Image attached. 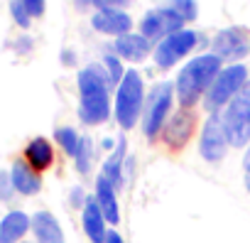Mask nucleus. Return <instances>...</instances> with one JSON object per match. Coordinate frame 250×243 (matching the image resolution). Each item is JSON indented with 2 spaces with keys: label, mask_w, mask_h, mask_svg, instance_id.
Listing matches in <instances>:
<instances>
[{
  "label": "nucleus",
  "mask_w": 250,
  "mask_h": 243,
  "mask_svg": "<svg viewBox=\"0 0 250 243\" xmlns=\"http://www.w3.org/2000/svg\"><path fill=\"white\" fill-rule=\"evenodd\" d=\"M79 8H93L96 10H125L130 0H76Z\"/></svg>",
  "instance_id": "nucleus-25"
},
{
  "label": "nucleus",
  "mask_w": 250,
  "mask_h": 243,
  "mask_svg": "<svg viewBox=\"0 0 250 243\" xmlns=\"http://www.w3.org/2000/svg\"><path fill=\"white\" fill-rule=\"evenodd\" d=\"M32 236L35 243H66L64 228L52 211H35L32 214Z\"/></svg>",
  "instance_id": "nucleus-18"
},
{
  "label": "nucleus",
  "mask_w": 250,
  "mask_h": 243,
  "mask_svg": "<svg viewBox=\"0 0 250 243\" xmlns=\"http://www.w3.org/2000/svg\"><path fill=\"white\" fill-rule=\"evenodd\" d=\"M110 49H113L120 59L133 62V64H140V62H145L147 57H152V42H150L147 37H143L140 32H128V35L113 40Z\"/></svg>",
  "instance_id": "nucleus-13"
},
{
  "label": "nucleus",
  "mask_w": 250,
  "mask_h": 243,
  "mask_svg": "<svg viewBox=\"0 0 250 243\" xmlns=\"http://www.w3.org/2000/svg\"><path fill=\"white\" fill-rule=\"evenodd\" d=\"M245 155H250V145H248V148H245Z\"/></svg>",
  "instance_id": "nucleus-36"
},
{
  "label": "nucleus",
  "mask_w": 250,
  "mask_h": 243,
  "mask_svg": "<svg viewBox=\"0 0 250 243\" xmlns=\"http://www.w3.org/2000/svg\"><path fill=\"white\" fill-rule=\"evenodd\" d=\"M230 150V143H228V135H226V126H223V118L221 113H211L204 126H201V133H199V155L204 162L208 165H218L226 160Z\"/></svg>",
  "instance_id": "nucleus-7"
},
{
  "label": "nucleus",
  "mask_w": 250,
  "mask_h": 243,
  "mask_svg": "<svg viewBox=\"0 0 250 243\" xmlns=\"http://www.w3.org/2000/svg\"><path fill=\"white\" fill-rule=\"evenodd\" d=\"M32 231V216L22 209H13L0 219V243H22V238Z\"/></svg>",
  "instance_id": "nucleus-16"
},
{
  "label": "nucleus",
  "mask_w": 250,
  "mask_h": 243,
  "mask_svg": "<svg viewBox=\"0 0 250 243\" xmlns=\"http://www.w3.org/2000/svg\"><path fill=\"white\" fill-rule=\"evenodd\" d=\"M93 165H96V143L91 135H81V145L74 155V167L79 175H91L93 172Z\"/></svg>",
  "instance_id": "nucleus-21"
},
{
  "label": "nucleus",
  "mask_w": 250,
  "mask_h": 243,
  "mask_svg": "<svg viewBox=\"0 0 250 243\" xmlns=\"http://www.w3.org/2000/svg\"><path fill=\"white\" fill-rule=\"evenodd\" d=\"M199 37H201V35H199L196 30H189V27H184V30H179V32L165 37V40L155 47V52H152L155 66H157V69H172L177 62H182L184 57H189V54L196 49Z\"/></svg>",
  "instance_id": "nucleus-8"
},
{
  "label": "nucleus",
  "mask_w": 250,
  "mask_h": 243,
  "mask_svg": "<svg viewBox=\"0 0 250 243\" xmlns=\"http://www.w3.org/2000/svg\"><path fill=\"white\" fill-rule=\"evenodd\" d=\"M250 81V74H248V66L240 62V64H223V69L218 71L216 81L211 84L208 93L204 96V108L211 113H221L240 91L243 86Z\"/></svg>",
  "instance_id": "nucleus-5"
},
{
  "label": "nucleus",
  "mask_w": 250,
  "mask_h": 243,
  "mask_svg": "<svg viewBox=\"0 0 250 243\" xmlns=\"http://www.w3.org/2000/svg\"><path fill=\"white\" fill-rule=\"evenodd\" d=\"M167 8H172L184 22H194L199 18V5L196 0H169Z\"/></svg>",
  "instance_id": "nucleus-24"
},
{
  "label": "nucleus",
  "mask_w": 250,
  "mask_h": 243,
  "mask_svg": "<svg viewBox=\"0 0 250 243\" xmlns=\"http://www.w3.org/2000/svg\"><path fill=\"white\" fill-rule=\"evenodd\" d=\"M79 86V120L83 126H103L113 115L110 79L103 64H88L76 74Z\"/></svg>",
  "instance_id": "nucleus-1"
},
{
  "label": "nucleus",
  "mask_w": 250,
  "mask_h": 243,
  "mask_svg": "<svg viewBox=\"0 0 250 243\" xmlns=\"http://www.w3.org/2000/svg\"><path fill=\"white\" fill-rule=\"evenodd\" d=\"M10 177H13V187L18 194L22 197H35L42 189V177L37 170H32L25 160H15L10 167Z\"/></svg>",
  "instance_id": "nucleus-19"
},
{
  "label": "nucleus",
  "mask_w": 250,
  "mask_h": 243,
  "mask_svg": "<svg viewBox=\"0 0 250 243\" xmlns=\"http://www.w3.org/2000/svg\"><path fill=\"white\" fill-rule=\"evenodd\" d=\"M101 64H103V69H105V74H108V79H110V86L113 88H118V84L123 81V76H125V69L123 66V62H120V57L110 49V47H105V52H103V59H101Z\"/></svg>",
  "instance_id": "nucleus-23"
},
{
  "label": "nucleus",
  "mask_w": 250,
  "mask_h": 243,
  "mask_svg": "<svg viewBox=\"0 0 250 243\" xmlns=\"http://www.w3.org/2000/svg\"><path fill=\"white\" fill-rule=\"evenodd\" d=\"M135 170H138V160H135V155H128V160H125V165H123V182H125V187L133 182Z\"/></svg>",
  "instance_id": "nucleus-29"
},
{
  "label": "nucleus",
  "mask_w": 250,
  "mask_h": 243,
  "mask_svg": "<svg viewBox=\"0 0 250 243\" xmlns=\"http://www.w3.org/2000/svg\"><path fill=\"white\" fill-rule=\"evenodd\" d=\"M196 126H199V118H196V110L194 108H177L169 120L162 128V143L169 148V150H182L189 145V140L194 138L196 133Z\"/></svg>",
  "instance_id": "nucleus-10"
},
{
  "label": "nucleus",
  "mask_w": 250,
  "mask_h": 243,
  "mask_svg": "<svg viewBox=\"0 0 250 243\" xmlns=\"http://www.w3.org/2000/svg\"><path fill=\"white\" fill-rule=\"evenodd\" d=\"M62 64L64 66H74L76 64V52L74 49H64L62 52Z\"/></svg>",
  "instance_id": "nucleus-33"
},
{
  "label": "nucleus",
  "mask_w": 250,
  "mask_h": 243,
  "mask_svg": "<svg viewBox=\"0 0 250 243\" xmlns=\"http://www.w3.org/2000/svg\"><path fill=\"white\" fill-rule=\"evenodd\" d=\"M54 140H57V145L74 160V155H76V150H79V145H81V133H79L76 128H71V126H62V128L54 131Z\"/></svg>",
  "instance_id": "nucleus-22"
},
{
  "label": "nucleus",
  "mask_w": 250,
  "mask_h": 243,
  "mask_svg": "<svg viewBox=\"0 0 250 243\" xmlns=\"http://www.w3.org/2000/svg\"><path fill=\"white\" fill-rule=\"evenodd\" d=\"M91 27L101 35H110L118 40L133 32V18L125 10H96L91 15Z\"/></svg>",
  "instance_id": "nucleus-12"
},
{
  "label": "nucleus",
  "mask_w": 250,
  "mask_h": 243,
  "mask_svg": "<svg viewBox=\"0 0 250 243\" xmlns=\"http://www.w3.org/2000/svg\"><path fill=\"white\" fill-rule=\"evenodd\" d=\"M22 243H30V241H22Z\"/></svg>",
  "instance_id": "nucleus-37"
},
{
  "label": "nucleus",
  "mask_w": 250,
  "mask_h": 243,
  "mask_svg": "<svg viewBox=\"0 0 250 243\" xmlns=\"http://www.w3.org/2000/svg\"><path fill=\"white\" fill-rule=\"evenodd\" d=\"M25 8L30 10L32 18H42L44 15V5H47V0H22Z\"/></svg>",
  "instance_id": "nucleus-30"
},
{
  "label": "nucleus",
  "mask_w": 250,
  "mask_h": 243,
  "mask_svg": "<svg viewBox=\"0 0 250 243\" xmlns=\"http://www.w3.org/2000/svg\"><path fill=\"white\" fill-rule=\"evenodd\" d=\"M81 228H83V233H86V238L91 243H103L105 236H108V231H110V223L103 216L101 206L96 204V197L93 194L88 197V201L81 209Z\"/></svg>",
  "instance_id": "nucleus-14"
},
{
  "label": "nucleus",
  "mask_w": 250,
  "mask_h": 243,
  "mask_svg": "<svg viewBox=\"0 0 250 243\" xmlns=\"http://www.w3.org/2000/svg\"><path fill=\"white\" fill-rule=\"evenodd\" d=\"M54 145L47 140V138H32L27 145H25V162L32 167V170H37V172H44V170H49L52 165H54Z\"/></svg>",
  "instance_id": "nucleus-20"
},
{
  "label": "nucleus",
  "mask_w": 250,
  "mask_h": 243,
  "mask_svg": "<svg viewBox=\"0 0 250 243\" xmlns=\"http://www.w3.org/2000/svg\"><path fill=\"white\" fill-rule=\"evenodd\" d=\"M93 197H96V204L101 206L103 216L108 219L110 226H118L120 223V201H118V187L110 184L103 175L96 177V184H93Z\"/></svg>",
  "instance_id": "nucleus-15"
},
{
  "label": "nucleus",
  "mask_w": 250,
  "mask_h": 243,
  "mask_svg": "<svg viewBox=\"0 0 250 243\" xmlns=\"http://www.w3.org/2000/svg\"><path fill=\"white\" fill-rule=\"evenodd\" d=\"M221 69H223V62L211 52H204V54L189 59L174 79V96H177L179 106L194 108L199 101H204V96L208 93V88L216 81Z\"/></svg>",
  "instance_id": "nucleus-2"
},
{
  "label": "nucleus",
  "mask_w": 250,
  "mask_h": 243,
  "mask_svg": "<svg viewBox=\"0 0 250 243\" xmlns=\"http://www.w3.org/2000/svg\"><path fill=\"white\" fill-rule=\"evenodd\" d=\"M211 54H216L223 64H240L250 54V32L238 25L218 30L211 40Z\"/></svg>",
  "instance_id": "nucleus-9"
},
{
  "label": "nucleus",
  "mask_w": 250,
  "mask_h": 243,
  "mask_svg": "<svg viewBox=\"0 0 250 243\" xmlns=\"http://www.w3.org/2000/svg\"><path fill=\"white\" fill-rule=\"evenodd\" d=\"M221 118H223L230 148H248L250 145V81L221 110Z\"/></svg>",
  "instance_id": "nucleus-6"
},
{
  "label": "nucleus",
  "mask_w": 250,
  "mask_h": 243,
  "mask_svg": "<svg viewBox=\"0 0 250 243\" xmlns=\"http://www.w3.org/2000/svg\"><path fill=\"white\" fill-rule=\"evenodd\" d=\"M145 98L147 93H145L143 74L135 69H128L115 88V106H113V115H115V123L120 126V131H133L140 123Z\"/></svg>",
  "instance_id": "nucleus-3"
},
{
  "label": "nucleus",
  "mask_w": 250,
  "mask_h": 243,
  "mask_svg": "<svg viewBox=\"0 0 250 243\" xmlns=\"http://www.w3.org/2000/svg\"><path fill=\"white\" fill-rule=\"evenodd\" d=\"M115 143H118L115 138H103V140H101V148L108 150V153H113V150H115Z\"/></svg>",
  "instance_id": "nucleus-35"
},
{
  "label": "nucleus",
  "mask_w": 250,
  "mask_h": 243,
  "mask_svg": "<svg viewBox=\"0 0 250 243\" xmlns=\"http://www.w3.org/2000/svg\"><path fill=\"white\" fill-rule=\"evenodd\" d=\"M15 49H18L20 54H25V52H30V49H32V40H30L27 35H25V37H20V40L15 42Z\"/></svg>",
  "instance_id": "nucleus-32"
},
{
  "label": "nucleus",
  "mask_w": 250,
  "mask_h": 243,
  "mask_svg": "<svg viewBox=\"0 0 250 243\" xmlns=\"http://www.w3.org/2000/svg\"><path fill=\"white\" fill-rule=\"evenodd\" d=\"M88 197H91V194H86L83 187H79V184L69 189V204H71L74 209H83V204L88 201Z\"/></svg>",
  "instance_id": "nucleus-28"
},
{
  "label": "nucleus",
  "mask_w": 250,
  "mask_h": 243,
  "mask_svg": "<svg viewBox=\"0 0 250 243\" xmlns=\"http://www.w3.org/2000/svg\"><path fill=\"white\" fill-rule=\"evenodd\" d=\"M103 243H125V238H123V236H120V233H118V231H115V228H110V231H108V236H105V241H103Z\"/></svg>",
  "instance_id": "nucleus-34"
},
{
  "label": "nucleus",
  "mask_w": 250,
  "mask_h": 243,
  "mask_svg": "<svg viewBox=\"0 0 250 243\" xmlns=\"http://www.w3.org/2000/svg\"><path fill=\"white\" fill-rule=\"evenodd\" d=\"M184 20L172 10V8H152V10H147L145 15H143V20H140V35L143 37H147L152 44L157 42H162L165 37H169V35H174V32H179V30H184Z\"/></svg>",
  "instance_id": "nucleus-11"
},
{
  "label": "nucleus",
  "mask_w": 250,
  "mask_h": 243,
  "mask_svg": "<svg viewBox=\"0 0 250 243\" xmlns=\"http://www.w3.org/2000/svg\"><path fill=\"white\" fill-rule=\"evenodd\" d=\"M172 106H174V84L157 81L145 98V108H143V118H140L143 135L150 143H155L162 135V128L172 115Z\"/></svg>",
  "instance_id": "nucleus-4"
},
{
  "label": "nucleus",
  "mask_w": 250,
  "mask_h": 243,
  "mask_svg": "<svg viewBox=\"0 0 250 243\" xmlns=\"http://www.w3.org/2000/svg\"><path fill=\"white\" fill-rule=\"evenodd\" d=\"M15 187H13V177L8 170H0V201H10L15 197Z\"/></svg>",
  "instance_id": "nucleus-27"
},
{
  "label": "nucleus",
  "mask_w": 250,
  "mask_h": 243,
  "mask_svg": "<svg viewBox=\"0 0 250 243\" xmlns=\"http://www.w3.org/2000/svg\"><path fill=\"white\" fill-rule=\"evenodd\" d=\"M10 15H13L15 25L22 27V30H27V27L32 25V15H30V10L25 8L22 0H10Z\"/></svg>",
  "instance_id": "nucleus-26"
},
{
  "label": "nucleus",
  "mask_w": 250,
  "mask_h": 243,
  "mask_svg": "<svg viewBox=\"0 0 250 243\" xmlns=\"http://www.w3.org/2000/svg\"><path fill=\"white\" fill-rule=\"evenodd\" d=\"M115 140H118V143H115V150L108 153V157L103 160L101 175H103L110 184H115L118 192H120V189L125 187V182H123V165H125V160H128L130 150H128V138H125L123 133H120Z\"/></svg>",
  "instance_id": "nucleus-17"
},
{
  "label": "nucleus",
  "mask_w": 250,
  "mask_h": 243,
  "mask_svg": "<svg viewBox=\"0 0 250 243\" xmlns=\"http://www.w3.org/2000/svg\"><path fill=\"white\" fill-rule=\"evenodd\" d=\"M243 187H245V192L250 194V155L243 157Z\"/></svg>",
  "instance_id": "nucleus-31"
}]
</instances>
